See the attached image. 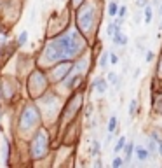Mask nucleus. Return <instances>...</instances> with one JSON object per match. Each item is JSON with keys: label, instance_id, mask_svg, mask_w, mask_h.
Masks as SVG:
<instances>
[{"label": "nucleus", "instance_id": "1", "mask_svg": "<svg viewBox=\"0 0 162 168\" xmlns=\"http://www.w3.org/2000/svg\"><path fill=\"white\" fill-rule=\"evenodd\" d=\"M75 35H63L59 39L53 40V44L47 47V54L51 60H61V58H70L72 54L80 47L79 42H73Z\"/></svg>", "mask_w": 162, "mask_h": 168}, {"label": "nucleus", "instance_id": "2", "mask_svg": "<svg viewBox=\"0 0 162 168\" xmlns=\"http://www.w3.org/2000/svg\"><path fill=\"white\" fill-rule=\"evenodd\" d=\"M92 88L96 89L98 93H106V89H108V81L106 79H96L94 81V84H92Z\"/></svg>", "mask_w": 162, "mask_h": 168}, {"label": "nucleus", "instance_id": "3", "mask_svg": "<svg viewBox=\"0 0 162 168\" xmlns=\"http://www.w3.org/2000/svg\"><path fill=\"white\" fill-rule=\"evenodd\" d=\"M136 156H138L140 161H146V159L150 158V152H148V149H145V147H136Z\"/></svg>", "mask_w": 162, "mask_h": 168}, {"label": "nucleus", "instance_id": "4", "mask_svg": "<svg viewBox=\"0 0 162 168\" xmlns=\"http://www.w3.org/2000/svg\"><path fill=\"white\" fill-rule=\"evenodd\" d=\"M113 42H115L117 46H122V47H124V46L127 44V37L124 35L122 32H117V33L113 35Z\"/></svg>", "mask_w": 162, "mask_h": 168}, {"label": "nucleus", "instance_id": "5", "mask_svg": "<svg viewBox=\"0 0 162 168\" xmlns=\"http://www.w3.org/2000/svg\"><path fill=\"white\" fill-rule=\"evenodd\" d=\"M143 14H145V23H146V25H150V23H152V19H153V12H152V7H150V5H145L143 7Z\"/></svg>", "mask_w": 162, "mask_h": 168}, {"label": "nucleus", "instance_id": "6", "mask_svg": "<svg viewBox=\"0 0 162 168\" xmlns=\"http://www.w3.org/2000/svg\"><path fill=\"white\" fill-rule=\"evenodd\" d=\"M132 149H134V146H132V144H126V146H124V152H126V159H124V163H129V161H131Z\"/></svg>", "mask_w": 162, "mask_h": 168}, {"label": "nucleus", "instance_id": "7", "mask_svg": "<svg viewBox=\"0 0 162 168\" xmlns=\"http://www.w3.org/2000/svg\"><path fill=\"white\" fill-rule=\"evenodd\" d=\"M117 12H118V5H117V2H110L108 4V16H112V18H115L117 16Z\"/></svg>", "mask_w": 162, "mask_h": 168}, {"label": "nucleus", "instance_id": "8", "mask_svg": "<svg viewBox=\"0 0 162 168\" xmlns=\"http://www.w3.org/2000/svg\"><path fill=\"white\" fill-rule=\"evenodd\" d=\"M124 146H126V137H120L117 140V144H115V149H113V152L117 154V152H120V151L124 149Z\"/></svg>", "mask_w": 162, "mask_h": 168}, {"label": "nucleus", "instance_id": "9", "mask_svg": "<svg viewBox=\"0 0 162 168\" xmlns=\"http://www.w3.org/2000/svg\"><path fill=\"white\" fill-rule=\"evenodd\" d=\"M115 130H117V117H115V116H112V117L108 119V131L113 133Z\"/></svg>", "mask_w": 162, "mask_h": 168}, {"label": "nucleus", "instance_id": "10", "mask_svg": "<svg viewBox=\"0 0 162 168\" xmlns=\"http://www.w3.org/2000/svg\"><path fill=\"white\" fill-rule=\"evenodd\" d=\"M148 152H150V156H155V154H157V142H155V140H150V144H148Z\"/></svg>", "mask_w": 162, "mask_h": 168}, {"label": "nucleus", "instance_id": "11", "mask_svg": "<svg viewBox=\"0 0 162 168\" xmlns=\"http://www.w3.org/2000/svg\"><path fill=\"white\" fill-rule=\"evenodd\" d=\"M100 151H101V146H100V142H98V140H94V142H92V149H91V154H92V156H98V154H100Z\"/></svg>", "mask_w": 162, "mask_h": 168}, {"label": "nucleus", "instance_id": "12", "mask_svg": "<svg viewBox=\"0 0 162 168\" xmlns=\"http://www.w3.org/2000/svg\"><path fill=\"white\" fill-rule=\"evenodd\" d=\"M26 40H28V32H21L18 37V44L19 46H25L26 44Z\"/></svg>", "mask_w": 162, "mask_h": 168}, {"label": "nucleus", "instance_id": "13", "mask_svg": "<svg viewBox=\"0 0 162 168\" xmlns=\"http://www.w3.org/2000/svg\"><path fill=\"white\" fill-rule=\"evenodd\" d=\"M136 109H138V102L136 100H131V103H129V116H134L136 114Z\"/></svg>", "mask_w": 162, "mask_h": 168}, {"label": "nucleus", "instance_id": "14", "mask_svg": "<svg viewBox=\"0 0 162 168\" xmlns=\"http://www.w3.org/2000/svg\"><path fill=\"white\" fill-rule=\"evenodd\" d=\"M108 60H110V58H108V54H106V53L101 54V58H100V67H101V68H105V67L108 65Z\"/></svg>", "mask_w": 162, "mask_h": 168}, {"label": "nucleus", "instance_id": "15", "mask_svg": "<svg viewBox=\"0 0 162 168\" xmlns=\"http://www.w3.org/2000/svg\"><path fill=\"white\" fill-rule=\"evenodd\" d=\"M117 16H118V18H120V19H124V18H126V16H127V7H126V5H122V7L118 9Z\"/></svg>", "mask_w": 162, "mask_h": 168}, {"label": "nucleus", "instance_id": "16", "mask_svg": "<svg viewBox=\"0 0 162 168\" xmlns=\"http://www.w3.org/2000/svg\"><path fill=\"white\" fill-rule=\"evenodd\" d=\"M122 165H124L122 158H113V161H112V166L113 168H118V166H122Z\"/></svg>", "mask_w": 162, "mask_h": 168}, {"label": "nucleus", "instance_id": "17", "mask_svg": "<svg viewBox=\"0 0 162 168\" xmlns=\"http://www.w3.org/2000/svg\"><path fill=\"white\" fill-rule=\"evenodd\" d=\"M153 56H155V54H153L152 51H146V54H145V62H146V63L153 62Z\"/></svg>", "mask_w": 162, "mask_h": 168}, {"label": "nucleus", "instance_id": "18", "mask_svg": "<svg viewBox=\"0 0 162 168\" xmlns=\"http://www.w3.org/2000/svg\"><path fill=\"white\" fill-rule=\"evenodd\" d=\"M108 56H110V62L113 63V65H115V63H118V56H117L115 53H110Z\"/></svg>", "mask_w": 162, "mask_h": 168}, {"label": "nucleus", "instance_id": "19", "mask_svg": "<svg viewBox=\"0 0 162 168\" xmlns=\"http://www.w3.org/2000/svg\"><path fill=\"white\" fill-rule=\"evenodd\" d=\"M136 4L140 7H145V5H148V0H136Z\"/></svg>", "mask_w": 162, "mask_h": 168}, {"label": "nucleus", "instance_id": "20", "mask_svg": "<svg viewBox=\"0 0 162 168\" xmlns=\"http://www.w3.org/2000/svg\"><path fill=\"white\" fill-rule=\"evenodd\" d=\"M157 151H159V154L162 156V140H160V142H157Z\"/></svg>", "mask_w": 162, "mask_h": 168}, {"label": "nucleus", "instance_id": "21", "mask_svg": "<svg viewBox=\"0 0 162 168\" xmlns=\"http://www.w3.org/2000/svg\"><path fill=\"white\" fill-rule=\"evenodd\" d=\"M140 74H141V68H136V70H134V74H132V75H134V77H138Z\"/></svg>", "mask_w": 162, "mask_h": 168}, {"label": "nucleus", "instance_id": "22", "mask_svg": "<svg viewBox=\"0 0 162 168\" xmlns=\"http://www.w3.org/2000/svg\"><path fill=\"white\" fill-rule=\"evenodd\" d=\"M159 14H160V16H162V2H160V4H159Z\"/></svg>", "mask_w": 162, "mask_h": 168}, {"label": "nucleus", "instance_id": "23", "mask_svg": "<svg viewBox=\"0 0 162 168\" xmlns=\"http://www.w3.org/2000/svg\"><path fill=\"white\" fill-rule=\"evenodd\" d=\"M159 4V0H153V5H157Z\"/></svg>", "mask_w": 162, "mask_h": 168}, {"label": "nucleus", "instance_id": "24", "mask_svg": "<svg viewBox=\"0 0 162 168\" xmlns=\"http://www.w3.org/2000/svg\"><path fill=\"white\" fill-rule=\"evenodd\" d=\"M160 30H162V21H160Z\"/></svg>", "mask_w": 162, "mask_h": 168}]
</instances>
